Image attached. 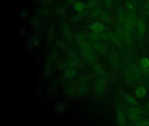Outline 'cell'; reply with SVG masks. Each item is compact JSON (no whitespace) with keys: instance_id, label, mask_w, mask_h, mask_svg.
Masks as SVG:
<instances>
[{"instance_id":"1","label":"cell","mask_w":149,"mask_h":126,"mask_svg":"<svg viewBox=\"0 0 149 126\" xmlns=\"http://www.w3.org/2000/svg\"><path fill=\"white\" fill-rule=\"evenodd\" d=\"M123 62H124L128 66L136 83H138L139 85L149 86L144 78L143 77V74L138 66L132 60L131 58L129 55L124 57Z\"/></svg>"},{"instance_id":"2","label":"cell","mask_w":149,"mask_h":126,"mask_svg":"<svg viewBox=\"0 0 149 126\" xmlns=\"http://www.w3.org/2000/svg\"><path fill=\"white\" fill-rule=\"evenodd\" d=\"M108 61L111 68L116 73L119 74L122 69V65L119 54L114 48H112L110 51Z\"/></svg>"},{"instance_id":"3","label":"cell","mask_w":149,"mask_h":126,"mask_svg":"<svg viewBox=\"0 0 149 126\" xmlns=\"http://www.w3.org/2000/svg\"><path fill=\"white\" fill-rule=\"evenodd\" d=\"M138 38L140 42L141 47H143L144 43L145 38L146 34V26L145 19L143 15H141L138 18L136 25Z\"/></svg>"},{"instance_id":"4","label":"cell","mask_w":149,"mask_h":126,"mask_svg":"<svg viewBox=\"0 0 149 126\" xmlns=\"http://www.w3.org/2000/svg\"><path fill=\"white\" fill-rule=\"evenodd\" d=\"M92 67L94 73L99 77L108 79L113 82L116 81V76L112 73L107 71L98 62L92 64Z\"/></svg>"},{"instance_id":"5","label":"cell","mask_w":149,"mask_h":126,"mask_svg":"<svg viewBox=\"0 0 149 126\" xmlns=\"http://www.w3.org/2000/svg\"><path fill=\"white\" fill-rule=\"evenodd\" d=\"M115 106H116V116L118 123L119 126H125L127 125L126 116L124 111L121 105V102L119 101L116 95L115 96Z\"/></svg>"},{"instance_id":"6","label":"cell","mask_w":149,"mask_h":126,"mask_svg":"<svg viewBox=\"0 0 149 126\" xmlns=\"http://www.w3.org/2000/svg\"><path fill=\"white\" fill-rule=\"evenodd\" d=\"M108 82L106 79L99 77L94 85V92L96 95L100 98H102L107 90Z\"/></svg>"},{"instance_id":"7","label":"cell","mask_w":149,"mask_h":126,"mask_svg":"<svg viewBox=\"0 0 149 126\" xmlns=\"http://www.w3.org/2000/svg\"><path fill=\"white\" fill-rule=\"evenodd\" d=\"M124 44L127 49V53L131 58L135 57L136 52L134 51L133 42V34L125 29Z\"/></svg>"},{"instance_id":"8","label":"cell","mask_w":149,"mask_h":126,"mask_svg":"<svg viewBox=\"0 0 149 126\" xmlns=\"http://www.w3.org/2000/svg\"><path fill=\"white\" fill-rule=\"evenodd\" d=\"M106 31L108 32L110 38L111 42H112L118 48L123 57L128 55V53L125 49L124 43L119 36L117 35L116 33L111 31L107 30Z\"/></svg>"},{"instance_id":"9","label":"cell","mask_w":149,"mask_h":126,"mask_svg":"<svg viewBox=\"0 0 149 126\" xmlns=\"http://www.w3.org/2000/svg\"><path fill=\"white\" fill-rule=\"evenodd\" d=\"M116 91L117 93L119 94L126 102L130 105L138 107L144 110H149L148 108L139 104L138 102L133 96L125 92L121 88H117Z\"/></svg>"},{"instance_id":"10","label":"cell","mask_w":149,"mask_h":126,"mask_svg":"<svg viewBox=\"0 0 149 126\" xmlns=\"http://www.w3.org/2000/svg\"><path fill=\"white\" fill-rule=\"evenodd\" d=\"M122 73L124 79L127 85L132 88L135 87L136 81L128 66L124 62H123V65H122Z\"/></svg>"},{"instance_id":"11","label":"cell","mask_w":149,"mask_h":126,"mask_svg":"<svg viewBox=\"0 0 149 126\" xmlns=\"http://www.w3.org/2000/svg\"><path fill=\"white\" fill-rule=\"evenodd\" d=\"M121 105L124 109H126L136 114L142 116H149V110H144L138 107L130 105L127 102H121Z\"/></svg>"},{"instance_id":"12","label":"cell","mask_w":149,"mask_h":126,"mask_svg":"<svg viewBox=\"0 0 149 126\" xmlns=\"http://www.w3.org/2000/svg\"><path fill=\"white\" fill-rule=\"evenodd\" d=\"M86 28L97 34H99L105 31H106L109 29L108 26L105 25L103 23L101 22H95L90 25L86 26Z\"/></svg>"},{"instance_id":"13","label":"cell","mask_w":149,"mask_h":126,"mask_svg":"<svg viewBox=\"0 0 149 126\" xmlns=\"http://www.w3.org/2000/svg\"><path fill=\"white\" fill-rule=\"evenodd\" d=\"M94 50L103 56H107L109 53V50L108 45L102 42L97 41L92 43Z\"/></svg>"},{"instance_id":"14","label":"cell","mask_w":149,"mask_h":126,"mask_svg":"<svg viewBox=\"0 0 149 126\" xmlns=\"http://www.w3.org/2000/svg\"><path fill=\"white\" fill-rule=\"evenodd\" d=\"M61 30L64 38L69 43H72L74 36L69 26L66 23H62L61 24Z\"/></svg>"},{"instance_id":"15","label":"cell","mask_w":149,"mask_h":126,"mask_svg":"<svg viewBox=\"0 0 149 126\" xmlns=\"http://www.w3.org/2000/svg\"><path fill=\"white\" fill-rule=\"evenodd\" d=\"M80 52L83 58L89 63L94 64L97 63V58L94 52H86L80 50Z\"/></svg>"},{"instance_id":"16","label":"cell","mask_w":149,"mask_h":126,"mask_svg":"<svg viewBox=\"0 0 149 126\" xmlns=\"http://www.w3.org/2000/svg\"><path fill=\"white\" fill-rule=\"evenodd\" d=\"M40 38L38 34H32L28 38L26 41V45L28 48L30 49L36 48L39 45Z\"/></svg>"},{"instance_id":"17","label":"cell","mask_w":149,"mask_h":126,"mask_svg":"<svg viewBox=\"0 0 149 126\" xmlns=\"http://www.w3.org/2000/svg\"><path fill=\"white\" fill-rule=\"evenodd\" d=\"M123 27L125 29L131 32L133 34V36H134L135 37L137 38V35L135 32L136 29L134 27V24H133L131 18H130L127 13L126 14V17H125V21Z\"/></svg>"},{"instance_id":"18","label":"cell","mask_w":149,"mask_h":126,"mask_svg":"<svg viewBox=\"0 0 149 126\" xmlns=\"http://www.w3.org/2000/svg\"><path fill=\"white\" fill-rule=\"evenodd\" d=\"M126 14H125L123 8L122 6H119L117 9L116 13L117 22L123 27L125 21Z\"/></svg>"},{"instance_id":"19","label":"cell","mask_w":149,"mask_h":126,"mask_svg":"<svg viewBox=\"0 0 149 126\" xmlns=\"http://www.w3.org/2000/svg\"><path fill=\"white\" fill-rule=\"evenodd\" d=\"M135 57L136 59V63L139 67V69H140V71L142 72V74H143V77L144 78L145 80L147 82L149 86V67L145 68V67H143L141 66L140 63H139V57L137 53L135 55Z\"/></svg>"},{"instance_id":"20","label":"cell","mask_w":149,"mask_h":126,"mask_svg":"<svg viewBox=\"0 0 149 126\" xmlns=\"http://www.w3.org/2000/svg\"><path fill=\"white\" fill-rule=\"evenodd\" d=\"M123 109L125 113L126 117L128 118V119L130 121L134 123L139 121L146 119V118L143 117L142 116L138 115L130 112V111H128L126 109H124V108H123Z\"/></svg>"},{"instance_id":"21","label":"cell","mask_w":149,"mask_h":126,"mask_svg":"<svg viewBox=\"0 0 149 126\" xmlns=\"http://www.w3.org/2000/svg\"><path fill=\"white\" fill-rule=\"evenodd\" d=\"M79 49L81 50L90 52H94V48L92 43L89 41H84L78 43Z\"/></svg>"},{"instance_id":"22","label":"cell","mask_w":149,"mask_h":126,"mask_svg":"<svg viewBox=\"0 0 149 126\" xmlns=\"http://www.w3.org/2000/svg\"><path fill=\"white\" fill-rule=\"evenodd\" d=\"M146 94H147V90L145 86L139 85L135 88V96L138 99H142L144 97Z\"/></svg>"},{"instance_id":"23","label":"cell","mask_w":149,"mask_h":126,"mask_svg":"<svg viewBox=\"0 0 149 126\" xmlns=\"http://www.w3.org/2000/svg\"><path fill=\"white\" fill-rule=\"evenodd\" d=\"M88 14H89V10H85L83 11L78 12L72 18L71 20V22L73 24L78 22L82 20Z\"/></svg>"},{"instance_id":"24","label":"cell","mask_w":149,"mask_h":126,"mask_svg":"<svg viewBox=\"0 0 149 126\" xmlns=\"http://www.w3.org/2000/svg\"><path fill=\"white\" fill-rule=\"evenodd\" d=\"M102 11V5H98L93 8L91 12L89 14V17L91 19H95L100 16Z\"/></svg>"},{"instance_id":"25","label":"cell","mask_w":149,"mask_h":126,"mask_svg":"<svg viewBox=\"0 0 149 126\" xmlns=\"http://www.w3.org/2000/svg\"><path fill=\"white\" fill-rule=\"evenodd\" d=\"M99 19L102 22L110 24L112 22V18L110 14L105 10H102L99 16Z\"/></svg>"},{"instance_id":"26","label":"cell","mask_w":149,"mask_h":126,"mask_svg":"<svg viewBox=\"0 0 149 126\" xmlns=\"http://www.w3.org/2000/svg\"><path fill=\"white\" fill-rule=\"evenodd\" d=\"M115 30L117 35L119 36L124 43L125 30L124 27L119 24L118 23L116 22L115 24Z\"/></svg>"},{"instance_id":"27","label":"cell","mask_w":149,"mask_h":126,"mask_svg":"<svg viewBox=\"0 0 149 126\" xmlns=\"http://www.w3.org/2000/svg\"><path fill=\"white\" fill-rule=\"evenodd\" d=\"M76 75V69L74 67L68 66L64 71L65 77L68 79H72L75 77Z\"/></svg>"},{"instance_id":"28","label":"cell","mask_w":149,"mask_h":126,"mask_svg":"<svg viewBox=\"0 0 149 126\" xmlns=\"http://www.w3.org/2000/svg\"><path fill=\"white\" fill-rule=\"evenodd\" d=\"M51 10L47 8H41L36 11V15L41 18H47L50 16Z\"/></svg>"},{"instance_id":"29","label":"cell","mask_w":149,"mask_h":126,"mask_svg":"<svg viewBox=\"0 0 149 126\" xmlns=\"http://www.w3.org/2000/svg\"><path fill=\"white\" fill-rule=\"evenodd\" d=\"M55 111L59 114H63L65 113L68 109V106L64 102H59L55 106Z\"/></svg>"},{"instance_id":"30","label":"cell","mask_w":149,"mask_h":126,"mask_svg":"<svg viewBox=\"0 0 149 126\" xmlns=\"http://www.w3.org/2000/svg\"><path fill=\"white\" fill-rule=\"evenodd\" d=\"M51 64V63L47 61L44 66L43 69V76L46 79L49 78L52 74V67Z\"/></svg>"},{"instance_id":"31","label":"cell","mask_w":149,"mask_h":126,"mask_svg":"<svg viewBox=\"0 0 149 126\" xmlns=\"http://www.w3.org/2000/svg\"><path fill=\"white\" fill-rule=\"evenodd\" d=\"M77 96H84L88 92V87L85 83L80 84L77 87Z\"/></svg>"},{"instance_id":"32","label":"cell","mask_w":149,"mask_h":126,"mask_svg":"<svg viewBox=\"0 0 149 126\" xmlns=\"http://www.w3.org/2000/svg\"><path fill=\"white\" fill-rule=\"evenodd\" d=\"M95 77V75L94 74H85V75L80 76L77 78V81L80 84L86 83L93 79Z\"/></svg>"},{"instance_id":"33","label":"cell","mask_w":149,"mask_h":126,"mask_svg":"<svg viewBox=\"0 0 149 126\" xmlns=\"http://www.w3.org/2000/svg\"><path fill=\"white\" fill-rule=\"evenodd\" d=\"M67 63H68V66H70V67H74L75 68H84V65L81 62V61H79V60L70 59L67 61Z\"/></svg>"},{"instance_id":"34","label":"cell","mask_w":149,"mask_h":126,"mask_svg":"<svg viewBox=\"0 0 149 126\" xmlns=\"http://www.w3.org/2000/svg\"><path fill=\"white\" fill-rule=\"evenodd\" d=\"M55 34V27L54 24H51L48 31L47 34V41L50 43L54 39Z\"/></svg>"},{"instance_id":"35","label":"cell","mask_w":149,"mask_h":126,"mask_svg":"<svg viewBox=\"0 0 149 126\" xmlns=\"http://www.w3.org/2000/svg\"><path fill=\"white\" fill-rule=\"evenodd\" d=\"M30 24L36 29H39L42 26V22L36 16H33L30 19Z\"/></svg>"},{"instance_id":"36","label":"cell","mask_w":149,"mask_h":126,"mask_svg":"<svg viewBox=\"0 0 149 126\" xmlns=\"http://www.w3.org/2000/svg\"><path fill=\"white\" fill-rule=\"evenodd\" d=\"M59 55V52L57 50H53L49 53V56L48 58L47 61L50 62L51 64H53L57 60Z\"/></svg>"},{"instance_id":"37","label":"cell","mask_w":149,"mask_h":126,"mask_svg":"<svg viewBox=\"0 0 149 126\" xmlns=\"http://www.w3.org/2000/svg\"><path fill=\"white\" fill-rule=\"evenodd\" d=\"M65 94L70 97H75L77 96V87H67L64 90Z\"/></svg>"},{"instance_id":"38","label":"cell","mask_w":149,"mask_h":126,"mask_svg":"<svg viewBox=\"0 0 149 126\" xmlns=\"http://www.w3.org/2000/svg\"><path fill=\"white\" fill-rule=\"evenodd\" d=\"M87 37V34L81 32H76L74 35V38L79 43L85 41Z\"/></svg>"},{"instance_id":"39","label":"cell","mask_w":149,"mask_h":126,"mask_svg":"<svg viewBox=\"0 0 149 126\" xmlns=\"http://www.w3.org/2000/svg\"><path fill=\"white\" fill-rule=\"evenodd\" d=\"M101 0H88L86 4V10H89L97 6Z\"/></svg>"},{"instance_id":"40","label":"cell","mask_w":149,"mask_h":126,"mask_svg":"<svg viewBox=\"0 0 149 126\" xmlns=\"http://www.w3.org/2000/svg\"><path fill=\"white\" fill-rule=\"evenodd\" d=\"M66 53H67V55L70 58V59L80 61L77 53L73 49L68 48L66 50Z\"/></svg>"},{"instance_id":"41","label":"cell","mask_w":149,"mask_h":126,"mask_svg":"<svg viewBox=\"0 0 149 126\" xmlns=\"http://www.w3.org/2000/svg\"><path fill=\"white\" fill-rule=\"evenodd\" d=\"M74 9L77 12H81L85 10L86 8V4H84L82 2L78 1L74 4Z\"/></svg>"},{"instance_id":"42","label":"cell","mask_w":149,"mask_h":126,"mask_svg":"<svg viewBox=\"0 0 149 126\" xmlns=\"http://www.w3.org/2000/svg\"><path fill=\"white\" fill-rule=\"evenodd\" d=\"M66 7L63 4H60L56 7V13L59 16H63L66 14Z\"/></svg>"},{"instance_id":"43","label":"cell","mask_w":149,"mask_h":126,"mask_svg":"<svg viewBox=\"0 0 149 126\" xmlns=\"http://www.w3.org/2000/svg\"><path fill=\"white\" fill-rule=\"evenodd\" d=\"M125 7L127 11H130L136 8V0H127L125 2Z\"/></svg>"},{"instance_id":"44","label":"cell","mask_w":149,"mask_h":126,"mask_svg":"<svg viewBox=\"0 0 149 126\" xmlns=\"http://www.w3.org/2000/svg\"><path fill=\"white\" fill-rule=\"evenodd\" d=\"M87 35L88 37L93 42L100 41L101 39L99 34L93 32H88L87 33Z\"/></svg>"},{"instance_id":"45","label":"cell","mask_w":149,"mask_h":126,"mask_svg":"<svg viewBox=\"0 0 149 126\" xmlns=\"http://www.w3.org/2000/svg\"><path fill=\"white\" fill-rule=\"evenodd\" d=\"M55 44L56 47L60 50H66L68 48L67 44L64 41L61 39L56 40Z\"/></svg>"},{"instance_id":"46","label":"cell","mask_w":149,"mask_h":126,"mask_svg":"<svg viewBox=\"0 0 149 126\" xmlns=\"http://www.w3.org/2000/svg\"><path fill=\"white\" fill-rule=\"evenodd\" d=\"M139 63L142 66L145 68L149 67V59L147 57H143L139 58Z\"/></svg>"},{"instance_id":"47","label":"cell","mask_w":149,"mask_h":126,"mask_svg":"<svg viewBox=\"0 0 149 126\" xmlns=\"http://www.w3.org/2000/svg\"><path fill=\"white\" fill-rule=\"evenodd\" d=\"M67 62L61 60L57 63L56 67L60 70H64L65 71L68 67Z\"/></svg>"},{"instance_id":"48","label":"cell","mask_w":149,"mask_h":126,"mask_svg":"<svg viewBox=\"0 0 149 126\" xmlns=\"http://www.w3.org/2000/svg\"><path fill=\"white\" fill-rule=\"evenodd\" d=\"M98 34L100 36V38L102 40L105 41V42H111L110 38L109 36L107 31L106 32L105 31L103 32H101Z\"/></svg>"},{"instance_id":"49","label":"cell","mask_w":149,"mask_h":126,"mask_svg":"<svg viewBox=\"0 0 149 126\" xmlns=\"http://www.w3.org/2000/svg\"><path fill=\"white\" fill-rule=\"evenodd\" d=\"M134 125L137 126H149V120L145 119V120L134 123Z\"/></svg>"},{"instance_id":"50","label":"cell","mask_w":149,"mask_h":126,"mask_svg":"<svg viewBox=\"0 0 149 126\" xmlns=\"http://www.w3.org/2000/svg\"><path fill=\"white\" fill-rule=\"evenodd\" d=\"M113 5V0H104V5L107 9H111Z\"/></svg>"},{"instance_id":"51","label":"cell","mask_w":149,"mask_h":126,"mask_svg":"<svg viewBox=\"0 0 149 126\" xmlns=\"http://www.w3.org/2000/svg\"><path fill=\"white\" fill-rule=\"evenodd\" d=\"M29 11L27 10L23 9L20 11L19 13V16L22 18H25L27 17L29 15Z\"/></svg>"},{"instance_id":"52","label":"cell","mask_w":149,"mask_h":126,"mask_svg":"<svg viewBox=\"0 0 149 126\" xmlns=\"http://www.w3.org/2000/svg\"><path fill=\"white\" fill-rule=\"evenodd\" d=\"M53 0H40V3L42 6H48L51 4Z\"/></svg>"},{"instance_id":"53","label":"cell","mask_w":149,"mask_h":126,"mask_svg":"<svg viewBox=\"0 0 149 126\" xmlns=\"http://www.w3.org/2000/svg\"><path fill=\"white\" fill-rule=\"evenodd\" d=\"M26 30L25 29V28H19L17 30V33L19 36H23L26 34Z\"/></svg>"},{"instance_id":"54","label":"cell","mask_w":149,"mask_h":126,"mask_svg":"<svg viewBox=\"0 0 149 126\" xmlns=\"http://www.w3.org/2000/svg\"><path fill=\"white\" fill-rule=\"evenodd\" d=\"M77 1V0H66V2H67L68 4H69V5L74 4Z\"/></svg>"},{"instance_id":"55","label":"cell","mask_w":149,"mask_h":126,"mask_svg":"<svg viewBox=\"0 0 149 126\" xmlns=\"http://www.w3.org/2000/svg\"><path fill=\"white\" fill-rule=\"evenodd\" d=\"M144 14H145V15H146V16H147L149 17V10L144 12Z\"/></svg>"},{"instance_id":"56","label":"cell","mask_w":149,"mask_h":126,"mask_svg":"<svg viewBox=\"0 0 149 126\" xmlns=\"http://www.w3.org/2000/svg\"><path fill=\"white\" fill-rule=\"evenodd\" d=\"M147 108L149 110V101L148 102H147Z\"/></svg>"},{"instance_id":"57","label":"cell","mask_w":149,"mask_h":126,"mask_svg":"<svg viewBox=\"0 0 149 126\" xmlns=\"http://www.w3.org/2000/svg\"><path fill=\"white\" fill-rule=\"evenodd\" d=\"M147 1H148L149 2V0H147Z\"/></svg>"}]
</instances>
